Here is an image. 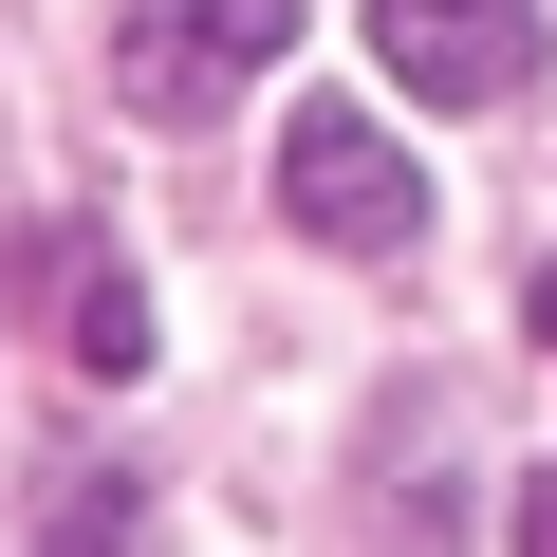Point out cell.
Instances as JSON below:
<instances>
[{
    "mask_svg": "<svg viewBox=\"0 0 557 557\" xmlns=\"http://www.w3.org/2000/svg\"><path fill=\"white\" fill-rule=\"evenodd\" d=\"M278 223L335 242V260H409V242H428V168H409L354 94H317V112H278Z\"/></svg>",
    "mask_w": 557,
    "mask_h": 557,
    "instance_id": "6da1fadb",
    "label": "cell"
},
{
    "mask_svg": "<svg viewBox=\"0 0 557 557\" xmlns=\"http://www.w3.org/2000/svg\"><path fill=\"white\" fill-rule=\"evenodd\" d=\"M372 75L428 112H502L539 75V0H372Z\"/></svg>",
    "mask_w": 557,
    "mask_h": 557,
    "instance_id": "3957f363",
    "label": "cell"
},
{
    "mask_svg": "<svg viewBox=\"0 0 557 557\" xmlns=\"http://www.w3.org/2000/svg\"><path fill=\"white\" fill-rule=\"evenodd\" d=\"M502 557H557V465L520 483V520H502Z\"/></svg>",
    "mask_w": 557,
    "mask_h": 557,
    "instance_id": "8992f818",
    "label": "cell"
},
{
    "mask_svg": "<svg viewBox=\"0 0 557 557\" xmlns=\"http://www.w3.org/2000/svg\"><path fill=\"white\" fill-rule=\"evenodd\" d=\"M75 372H149V298L112 260H75Z\"/></svg>",
    "mask_w": 557,
    "mask_h": 557,
    "instance_id": "277c9868",
    "label": "cell"
},
{
    "mask_svg": "<svg viewBox=\"0 0 557 557\" xmlns=\"http://www.w3.org/2000/svg\"><path fill=\"white\" fill-rule=\"evenodd\" d=\"M520 317H539V354H557V260H539V278H520Z\"/></svg>",
    "mask_w": 557,
    "mask_h": 557,
    "instance_id": "52a82bcc",
    "label": "cell"
},
{
    "mask_svg": "<svg viewBox=\"0 0 557 557\" xmlns=\"http://www.w3.org/2000/svg\"><path fill=\"white\" fill-rule=\"evenodd\" d=\"M260 57H298V0H131V20H112V94H131L149 131L242 112Z\"/></svg>",
    "mask_w": 557,
    "mask_h": 557,
    "instance_id": "7a4b0ae2",
    "label": "cell"
},
{
    "mask_svg": "<svg viewBox=\"0 0 557 557\" xmlns=\"http://www.w3.org/2000/svg\"><path fill=\"white\" fill-rule=\"evenodd\" d=\"M57 557H131V483H75L57 502Z\"/></svg>",
    "mask_w": 557,
    "mask_h": 557,
    "instance_id": "5b68a950",
    "label": "cell"
}]
</instances>
